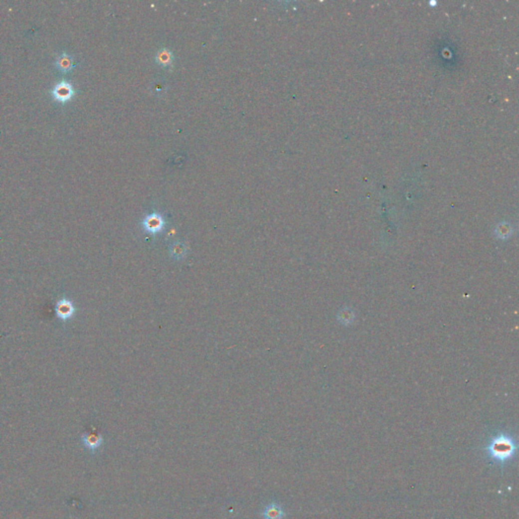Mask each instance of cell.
Here are the masks:
<instances>
[{
    "instance_id": "6da1fadb",
    "label": "cell",
    "mask_w": 519,
    "mask_h": 519,
    "mask_svg": "<svg viewBox=\"0 0 519 519\" xmlns=\"http://www.w3.org/2000/svg\"><path fill=\"white\" fill-rule=\"evenodd\" d=\"M486 451L491 460L503 466L514 456L516 452V444L511 437L501 434L490 441Z\"/></svg>"
},
{
    "instance_id": "7a4b0ae2",
    "label": "cell",
    "mask_w": 519,
    "mask_h": 519,
    "mask_svg": "<svg viewBox=\"0 0 519 519\" xmlns=\"http://www.w3.org/2000/svg\"><path fill=\"white\" fill-rule=\"evenodd\" d=\"M76 95V90L73 84L65 79H62L55 83L51 89V96L54 101L60 104H66L73 99Z\"/></svg>"
},
{
    "instance_id": "3957f363",
    "label": "cell",
    "mask_w": 519,
    "mask_h": 519,
    "mask_svg": "<svg viewBox=\"0 0 519 519\" xmlns=\"http://www.w3.org/2000/svg\"><path fill=\"white\" fill-rule=\"evenodd\" d=\"M142 227L143 229L151 234V235H157L161 232H163V230L165 229L166 227V221L164 219V217L160 214V213H150V214L146 215L144 217V219L142 220Z\"/></svg>"
},
{
    "instance_id": "277c9868",
    "label": "cell",
    "mask_w": 519,
    "mask_h": 519,
    "mask_svg": "<svg viewBox=\"0 0 519 519\" xmlns=\"http://www.w3.org/2000/svg\"><path fill=\"white\" fill-rule=\"evenodd\" d=\"M56 316L62 321H69L75 314V307L72 301L67 298H61L56 303Z\"/></svg>"
},
{
    "instance_id": "5b68a950",
    "label": "cell",
    "mask_w": 519,
    "mask_h": 519,
    "mask_svg": "<svg viewBox=\"0 0 519 519\" xmlns=\"http://www.w3.org/2000/svg\"><path fill=\"white\" fill-rule=\"evenodd\" d=\"M54 65L56 68L62 73H67L71 71L75 67V63L73 57L69 55L67 52H62L56 57V60L54 62Z\"/></svg>"
},
{
    "instance_id": "8992f818",
    "label": "cell",
    "mask_w": 519,
    "mask_h": 519,
    "mask_svg": "<svg viewBox=\"0 0 519 519\" xmlns=\"http://www.w3.org/2000/svg\"><path fill=\"white\" fill-rule=\"evenodd\" d=\"M81 441H82V444L85 446V448L95 452L102 446L104 439H103L102 435H100L98 433H85L82 435Z\"/></svg>"
},
{
    "instance_id": "52a82bcc",
    "label": "cell",
    "mask_w": 519,
    "mask_h": 519,
    "mask_svg": "<svg viewBox=\"0 0 519 519\" xmlns=\"http://www.w3.org/2000/svg\"><path fill=\"white\" fill-rule=\"evenodd\" d=\"M188 246L185 242L181 241H174L170 246V254L174 261L184 260L188 254Z\"/></svg>"
},
{
    "instance_id": "ba28073f",
    "label": "cell",
    "mask_w": 519,
    "mask_h": 519,
    "mask_svg": "<svg viewBox=\"0 0 519 519\" xmlns=\"http://www.w3.org/2000/svg\"><path fill=\"white\" fill-rule=\"evenodd\" d=\"M264 519H283L285 512L282 507L276 503H271L267 505L263 512Z\"/></svg>"
},
{
    "instance_id": "9c48e42d",
    "label": "cell",
    "mask_w": 519,
    "mask_h": 519,
    "mask_svg": "<svg viewBox=\"0 0 519 519\" xmlns=\"http://www.w3.org/2000/svg\"><path fill=\"white\" fill-rule=\"evenodd\" d=\"M156 59H157L158 64H160L161 66H164V67H168L173 63V53L170 50L163 49L157 54Z\"/></svg>"
}]
</instances>
